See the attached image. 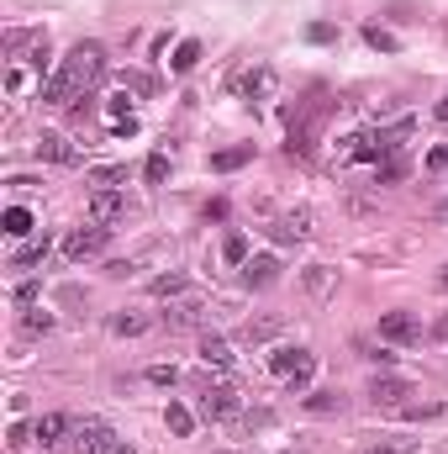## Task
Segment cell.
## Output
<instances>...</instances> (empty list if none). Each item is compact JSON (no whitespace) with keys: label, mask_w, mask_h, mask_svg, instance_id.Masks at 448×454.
I'll list each match as a JSON object with an SVG mask.
<instances>
[{"label":"cell","mask_w":448,"mask_h":454,"mask_svg":"<svg viewBox=\"0 0 448 454\" xmlns=\"http://www.w3.org/2000/svg\"><path fill=\"white\" fill-rule=\"evenodd\" d=\"M380 339L385 343H417L422 339V323H417L412 312H385V317H380Z\"/></svg>","instance_id":"30bf717a"},{"label":"cell","mask_w":448,"mask_h":454,"mask_svg":"<svg viewBox=\"0 0 448 454\" xmlns=\"http://www.w3.org/2000/svg\"><path fill=\"white\" fill-rule=\"evenodd\" d=\"M274 90H280V74H274L269 64H259V69H248V74L237 80V96H243V101H269Z\"/></svg>","instance_id":"ba28073f"},{"label":"cell","mask_w":448,"mask_h":454,"mask_svg":"<svg viewBox=\"0 0 448 454\" xmlns=\"http://www.w3.org/2000/svg\"><path fill=\"white\" fill-rule=\"evenodd\" d=\"M32 434H37V444H42V450H58V444L74 434V423H69L64 412H42V418L32 423Z\"/></svg>","instance_id":"8fae6325"},{"label":"cell","mask_w":448,"mask_h":454,"mask_svg":"<svg viewBox=\"0 0 448 454\" xmlns=\"http://www.w3.org/2000/svg\"><path fill=\"white\" fill-rule=\"evenodd\" d=\"M85 212H90V223H116L121 212H127V196L121 191H112V185H101V191H90V201H85Z\"/></svg>","instance_id":"9c48e42d"},{"label":"cell","mask_w":448,"mask_h":454,"mask_svg":"<svg viewBox=\"0 0 448 454\" xmlns=\"http://www.w3.org/2000/svg\"><path fill=\"white\" fill-rule=\"evenodd\" d=\"M433 116H438V121H444V127H448V96H444V101H438V106H433Z\"/></svg>","instance_id":"8d00e7d4"},{"label":"cell","mask_w":448,"mask_h":454,"mask_svg":"<svg viewBox=\"0 0 448 454\" xmlns=\"http://www.w3.org/2000/svg\"><path fill=\"white\" fill-rule=\"evenodd\" d=\"M222 254H227V264H248V238L243 232H227Z\"/></svg>","instance_id":"4316f807"},{"label":"cell","mask_w":448,"mask_h":454,"mask_svg":"<svg viewBox=\"0 0 448 454\" xmlns=\"http://www.w3.org/2000/svg\"><path fill=\"white\" fill-rule=\"evenodd\" d=\"M406 396H412V386H406V380H396V375H375V380H369V402H375V407H385V412H401V407H406Z\"/></svg>","instance_id":"8992f818"},{"label":"cell","mask_w":448,"mask_h":454,"mask_svg":"<svg viewBox=\"0 0 448 454\" xmlns=\"http://www.w3.org/2000/svg\"><path fill=\"white\" fill-rule=\"evenodd\" d=\"M48 248H53L48 238H37V243L16 248V254H11V270H32V264H42V259H48Z\"/></svg>","instance_id":"cb8c5ba5"},{"label":"cell","mask_w":448,"mask_h":454,"mask_svg":"<svg viewBox=\"0 0 448 454\" xmlns=\"http://www.w3.org/2000/svg\"><path fill=\"white\" fill-rule=\"evenodd\" d=\"M164 323H169V328H201V323H206V301H201V296H180V301L164 312Z\"/></svg>","instance_id":"4fadbf2b"},{"label":"cell","mask_w":448,"mask_h":454,"mask_svg":"<svg viewBox=\"0 0 448 454\" xmlns=\"http://www.w3.org/2000/svg\"><path fill=\"white\" fill-rule=\"evenodd\" d=\"M237 412H243V402H237L232 386H206V391H201V418H206V423H227V418H237Z\"/></svg>","instance_id":"5b68a950"},{"label":"cell","mask_w":448,"mask_h":454,"mask_svg":"<svg viewBox=\"0 0 448 454\" xmlns=\"http://www.w3.org/2000/svg\"><path fill=\"white\" fill-rule=\"evenodd\" d=\"M106 69H112V59H106L101 43H74L69 59L48 74L42 101H48V106H74V101H85V96L106 80Z\"/></svg>","instance_id":"6da1fadb"},{"label":"cell","mask_w":448,"mask_h":454,"mask_svg":"<svg viewBox=\"0 0 448 454\" xmlns=\"http://www.w3.org/2000/svg\"><path fill=\"white\" fill-rule=\"evenodd\" d=\"M201 364H206V370H232V343L217 339V333H206V339H201Z\"/></svg>","instance_id":"ac0fdd59"},{"label":"cell","mask_w":448,"mask_h":454,"mask_svg":"<svg viewBox=\"0 0 448 454\" xmlns=\"http://www.w3.org/2000/svg\"><path fill=\"white\" fill-rule=\"evenodd\" d=\"M16 64H32V69H42V64H48V32H32V37H27V48L16 53Z\"/></svg>","instance_id":"7402d4cb"},{"label":"cell","mask_w":448,"mask_h":454,"mask_svg":"<svg viewBox=\"0 0 448 454\" xmlns=\"http://www.w3.org/2000/svg\"><path fill=\"white\" fill-rule=\"evenodd\" d=\"M333 37H337L333 21H312V27H306V43H333Z\"/></svg>","instance_id":"d6a6232c"},{"label":"cell","mask_w":448,"mask_h":454,"mask_svg":"<svg viewBox=\"0 0 448 454\" xmlns=\"http://www.w3.org/2000/svg\"><path fill=\"white\" fill-rule=\"evenodd\" d=\"M143 175H148V185H164V180H169V153H153Z\"/></svg>","instance_id":"f546056e"},{"label":"cell","mask_w":448,"mask_h":454,"mask_svg":"<svg viewBox=\"0 0 448 454\" xmlns=\"http://www.w3.org/2000/svg\"><path fill=\"white\" fill-rule=\"evenodd\" d=\"M333 159L337 164H353V159H375L380 164V143H375V132H348V137L333 143Z\"/></svg>","instance_id":"52a82bcc"},{"label":"cell","mask_w":448,"mask_h":454,"mask_svg":"<svg viewBox=\"0 0 448 454\" xmlns=\"http://www.w3.org/2000/svg\"><path fill=\"white\" fill-rule=\"evenodd\" d=\"M444 280H448V270H444Z\"/></svg>","instance_id":"f35d334b"},{"label":"cell","mask_w":448,"mask_h":454,"mask_svg":"<svg viewBox=\"0 0 448 454\" xmlns=\"http://www.w3.org/2000/svg\"><path fill=\"white\" fill-rule=\"evenodd\" d=\"M112 454H132V444H127V439H121V444H116V450Z\"/></svg>","instance_id":"74e56055"},{"label":"cell","mask_w":448,"mask_h":454,"mask_svg":"<svg viewBox=\"0 0 448 454\" xmlns=\"http://www.w3.org/2000/svg\"><path fill=\"white\" fill-rule=\"evenodd\" d=\"M27 333H53V312H27Z\"/></svg>","instance_id":"4dcf8cb0"},{"label":"cell","mask_w":448,"mask_h":454,"mask_svg":"<svg viewBox=\"0 0 448 454\" xmlns=\"http://www.w3.org/2000/svg\"><path fill=\"white\" fill-rule=\"evenodd\" d=\"M364 43H369V48H380V53H396V37H390L385 27H364Z\"/></svg>","instance_id":"f1b7e54d"},{"label":"cell","mask_w":448,"mask_h":454,"mask_svg":"<svg viewBox=\"0 0 448 454\" xmlns=\"http://www.w3.org/2000/svg\"><path fill=\"white\" fill-rule=\"evenodd\" d=\"M106 238H112V227H101V223L74 227V232L64 238V259H69V264H85V259H96V254L106 248Z\"/></svg>","instance_id":"277c9868"},{"label":"cell","mask_w":448,"mask_h":454,"mask_svg":"<svg viewBox=\"0 0 448 454\" xmlns=\"http://www.w3.org/2000/svg\"><path fill=\"white\" fill-rule=\"evenodd\" d=\"M222 454H232V450H222Z\"/></svg>","instance_id":"60d3db41"},{"label":"cell","mask_w":448,"mask_h":454,"mask_svg":"<svg viewBox=\"0 0 448 454\" xmlns=\"http://www.w3.org/2000/svg\"><path fill=\"white\" fill-rule=\"evenodd\" d=\"M306 232H312V212H285L280 223L269 227L274 243H296V238H306Z\"/></svg>","instance_id":"2e32d148"},{"label":"cell","mask_w":448,"mask_h":454,"mask_svg":"<svg viewBox=\"0 0 448 454\" xmlns=\"http://www.w3.org/2000/svg\"><path fill=\"white\" fill-rule=\"evenodd\" d=\"M285 454H296V450H285Z\"/></svg>","instance_id":"ab89813d"},{"label":"cell","mask_w":448,"mask_h":454,"mask_svg":"<svg viewBox=\"0 0 448 454\" xmlns=\"http://www.w3.org/2000/svg\"><path fill=\"white\" fill-rule=\"evenodd\" d=\"M164 428H169L174 439H190V434H196V412L180 407V402H169V407H164Z\"/></svg>","instance_id":"ffe728a7"},{"label":"cell","mask_w":448,"mask_h":454,"mask_svg":"<svg viewBox=\"0 0 448 454\" xmlns=\"http://www.w3.org/2000/svg\"><path fill=\"white\" fill-rule=\"evenodd\" d=\"M248 159H253V143H232V148H217V153H212V169H217V175H232V169H243Z\"/></svg>","instance_id":"d6986e66"},{"label":"cell","mask_w":448,"mask_h":454,"mask_svg":"<svg viewBox=\"0 0 448 454\" xmlns=\"http://www.w3.org/2000/svg\"><path fill=\"white\" fill-rule=\"evenodd\" d=\"M121 444V434H116L112 423H101V418H85V423H74V434H69V450L74 454H112Z\"/></svg>","instance_id":"3957f363"},{"label":"cell","mask_w":448,"mask_h":454,"mask_svg":"<svg viewBox=\"0 0 448 454\" xmlns=\"http://www.w3.org/2000/svg\"><path fill=\"white\" fill-rule=\"evenodd\" d=\"M0 227H5V238H27V232H32V212H27V207H11V212L0 217Z\"/></svg>","instance_id":"484cf974"},{"label":"cell","mask_w":448,"mask_h":454,"mask_svg":"<svg viewBox=\"0 0 448 454\" xmlns=\"http://www.w3.org/2000/svg\"><path fill=\"white\" fill-rule=\"evenodd\" d=\"M196 64H201V43H196V37H185V43L174 48V59H169V69H174V74H190Z\"/></svg>","instance_id":"603a6c76"},{"label":"cell","mask_w":448,"mask_h":454,"mask_svg":"<svg viewBox=\"0 0 448 454\" xmlns=\"http://www.w3.org/2000/svg\"><path fill=\"white\" fill-rule=\"evenodd\" d=\"M269 375L285 380V386H312L317 354H312V348H274V354H269Z\"/></svg>","instance_id":"7a4b0ae2"},{"label":"cell","mask_w":448,"mask_h":454,"mask_svg":"<svg viewBox=\"0 0 448 454\" xmlns=\"http://www.w3.org/2000/svg\"><path fill=\"white\" fill-rule=\"evenodd\" d=\"M306 412H343V396H333V391H312V396H306Z\"/></svg>","instance_id":"83f0119b"},{"label":"cell","mask_w":448,"mask_h":454,"mask_svg":"<svg viewBox=\"0 0 448 454\" xmlns=\"http://www.w3.org/2000/svg\"><path fill=\"white\" fill-rule=\"evenodd\" d=\"M285 333V317L280 312H264V317H248L243 323V339L248 343H269V339H280Z\"/></svg>","instance_id":"5bb4252c"},{"label":"cell","mask_w":448,"mask_h":454,"mask_svg":"<svg viewBox=\"0 0 448 454\" xmlns=\"http://www.w3.org/2000/svg\"><path fill=\"white\" fill-rule=\"evenodd\" d=\"M148 291H153V296H164V301H180V296L190 291V280H185L180 270H169V275H158V280H153Z\"/></svg>","instance_id":"44dd1931"},{"label":"cell","mask_w":448,"mask_h":454,"mask_svg":"<svg viewBox=\"0 0 448 454\" xmlns=\"http://www.w3.org/2000/svg\"><path fill=\"white\" fill-rule=\"evenodd\" d=\"M11 450H27V444H37V434L27 428V423H11V439H5Z\"/></svg>","instance_id":"1f68e13d"},{"label":"cell","mask_w":448,"mask_h":454,"mask_svg":"<svg viewBox=\"0 0 448 454\" xmlns=\"http://www.w3.org/2000/svg\"><path fill=\"white\" fill-rule=\"evenodd\" d=\"M369 454H406V444H380V450H369Z\"/></svg>","instance_id":"d590c367"},{"label":"cell","mask_w":448,"mask_h":454,"mask_svg":"<svg viewBox=\"0 0 448 454\" xmlns=\"http://www.w3.org/2000/svg\"><path fill=\"white\" fill-rule=\"evenodd\" d=\"M274 280H280V259H274V254H253V259L243 264V286L264 291V286H274Z\"/></svg>","instance_id":"7c38bea8"},{"label":"cell","mask_w":448,"mask_h":454,"mask_svg":"<svg viewBox=\"0 0 448 454\" xmlns=\"http://www.w3.org/2000/svg\"><path fill=\"white\" fill-rule=\"evenodd\" d=\"M148 380H153V386H174V380H180V370H174V364H153V370H148Z\"/></svg>","instance_id":"836d02e7"},{"label":"cell","mask_w":448,"mask_h":454,"mask_svg":"<svg viewBox=\"0 0 448 454\" xmlns=\"http://www.w3.org/2000/svg\"><path fill=\"white\" fill-rule=\"evenodd\" d=\"M301 280H306V291H312V296H328L337 275L328 270V264H306V270H301Z\"/></svg>","instance_id":"d4e9b609"},{"label":"cell","mask_w":448,"mask_h":454,"mask_svg":"<svg viewBox=\"0 0 448 454\" xmlns=\"http://www.w3.org/2000/svg\"><path fill=\"white\" fill-rule=\"evenodd\" d=\"M106 328H112V339H143V333L153 328V317H148V312H112Z\"/></svg>","instance_id":"9a60e30c"},{"label":"cell","mask_w":448,"mask_h":454,"mask_svg":"<svg viewBox=\"0 0 448 454\" xmlns=\"http://www.w3.org/2000/svg\"><path fill=\"white\" fill-rule=\"evenodd\" d=\"M37 159H48V164H74L80 153L69 148V137H58V132H42V137H37Z\"/></svg>","instance_id":"e0dca14e"},{"label":"cell","mask_w":448,"mask_h":454,"mask_svg":"<svg viewBox=\"0 0 448 454\" xmlns=\"http://www.w3.org/2000/svg\"><path fill=\"white\" fill-rule=\"evenodd\" d=\"M37 291H42L37 280H21V286H16V301H21V307H32V301H37Z\"/></svg>","instance_id":"e575fe53"}]
</instances>
